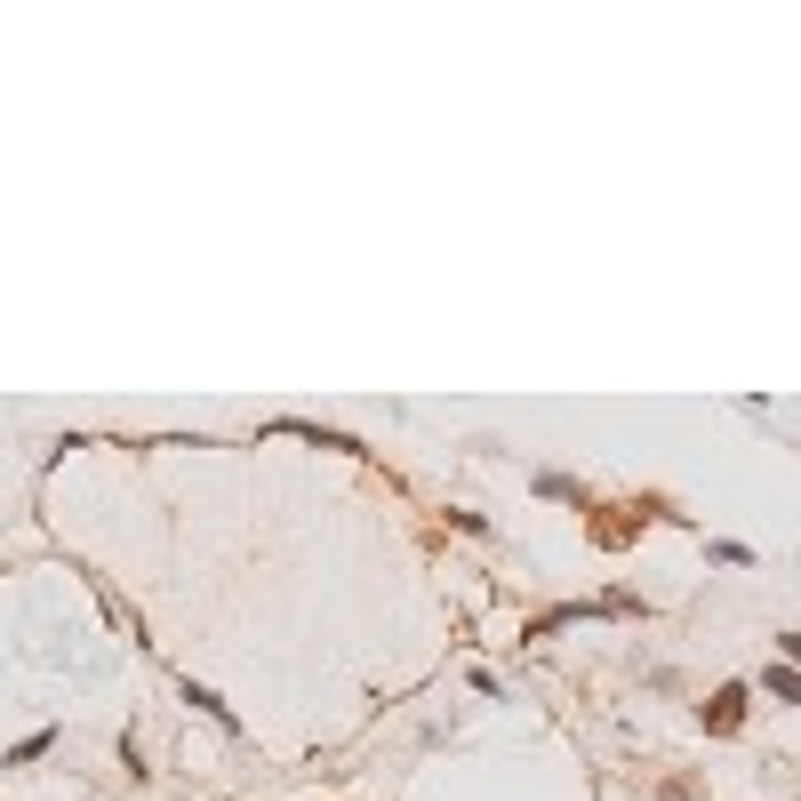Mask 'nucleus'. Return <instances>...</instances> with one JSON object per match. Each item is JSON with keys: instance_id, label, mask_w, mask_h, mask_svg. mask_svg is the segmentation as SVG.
<instances>
[{"instance_id": "obj_3", "label": "nucleus", "mask_w": 801, "mask_h": 801, "mask_svg": "<svg viewBox=\"0 0 801 801\" xmlns=\"http://www.w3.org/2000/svg\"><path fill=\"white\" fill-rule=\"evenodd\" d=\"M761 697H778V706H801V674L793 665H761V682H753Z\"/></svg>"}, {"instance_id": "obj_2", "label": "nucleus", "mask_w": 801, "mask_h": 801, "mask_svg": "<svg viewBox=\"0 0 801 801\" xmlns=\"http://www.w3.org/2000/svg\"><path fill=\"white\" fill-rule=\"evenodd\" d=\"M177 689H185V706H193L200 721H217V729H225V738H241V714H232V706H225V697H217L209 682H193V674H185Z\"/></svg>"}, {"instance_id": "obj_5", "label": "nucleus", "mask_w": 801, "mask_h": 801, "mask_svg": "<svg viewBox=\"0 0 801 801\" xmlns=\"http://www.w3.org/2000/svg\"><path fill=\"white\" fill-rule=\"evenodd\" d=\"M49 746H56V729H32V738H24V746H9V770H24V761H41Z\"/></svg>"}, {"instance_id": "obj_1", "label": "nucleus", "mask_w": 801, "mask_h": 801, "mask_svg": "<svg viewBox=\"0 0 801 801\" xmlns=\"http://www.w3.org/2000/svg\"><path fill=\"white\" fill-rule=\"evenodd\" d=\"M746 706H753V682H721V689L706 697V714H697V721H706V738H738Z\"/></svg>"}, {"instance_id": "obj_4", "label": "nucleus", "mask_w": 801, "mask_h": 801, "mask_svg": "<svg viewBox=\"0 0 801 801\" xmlns=\"http://www.w3.org/2000/svg\"><path fill=\"white\" fill-rule=\"evenodd\" d=\"M538 497H553V506H585V489L570 474H538Z\"/></svg>"}, {"instance_id": "obj_6", "label": "nucleus", "mask_w": 801, "mask_h": 801, "mask_svg": "<svg viewBox=\"0 0 801 801\" xmlns=\"http://www.w3.org/2000/svg\"><path fill=\"white\" fill-rule=\"evenodd\" d=\"M706 553L721 561V570H761V553H753V545H729V538H721V545H706Z\"/></svg>"}, {"instance_id": "obj_7", "label": "nucleus", "mask_w": 801, "mask_h": 801, "mask_svg": "<svg viewBox=\"0 0 801 801\" xmlns=\"http://www.w3.org/2000/svg\"><path fill=\"white\" fill-rule=\"evenodd\" d=\"M778 657H786L793 674H801V633H778Z\"/></svg>"}]
</instances>
